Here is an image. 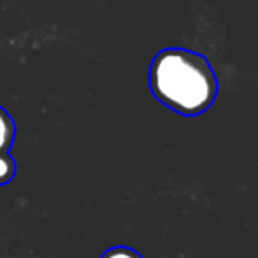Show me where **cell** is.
<instances>
[{"label": "cell", "instance_id": "7a4b0ae2", "mask_svg": "<svg viewBox=\"0 0 258 258\" xmlns=\"http://www.w3.org/2000/svg\"><path fill=\"white\" fill-rule=\"evenodd\" d=\"M14 134H16V126H14L13 118L0 105V153H9L14 141Z\"/></svg>", "mask_w": 258, "mask_h": 258}, {"label": "cell", "instance_id": "3957f363", "mask_svg": "<svg viewBox=\"0 0 258 258\" xmlns=\"http://www.w3.org/2000/svg\"><path fill=\"white\" fill-rule=\"evenodd\" d=\"M16 174V162L9 153H0V186L11 183Z\"/></svg>", "mask_w": 258, "mask_h": 258}, {"label": "cell", "instance_id": "277c9868", "mask_svg": "<svg viewBox=\"0 0 258 258\" xmlns=\"http://www.w3.org/2000/svg\"><path fill=\"white\" fill-rule=\"evenodd\" d=\"M100 258H143V255L128 246H112L105 249Z\"/></svg>", "mask_w": 258, "mask_h": 258}, {"label": "cell", "instance_id": "6da1fadb", "mask_svg": "<svg viewBox=\"0 0 258 258\" xmlns=\"http://www.w3.org/2000/svg\"><path fill=\"white\" fill-rule=\"evenodd\" d=\"M150 88L160 104L194 118L214 104L218 78L206 56L190 49L167 48L151 61Z\"/></svg>", "mask_w": 258, "mask_h": 258}]
</instances>
